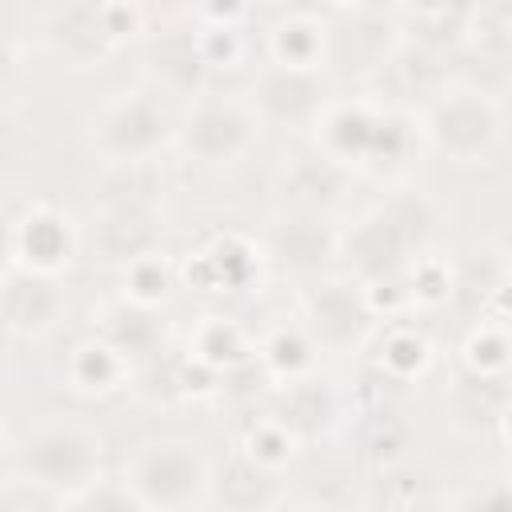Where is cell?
Masks as SVG:
<instances>
[{
    "mask_svg": "<svg viewBox=\"0 0 512 512\" xmlns=\"http://www.w3.org/2000/svg\"><path fill=\"white\" fill-rule=\"evenodd\" d=\"M440 208L420 188H392L368 204L348 228H340V272L364 288L408 280L412 264L436 252Z\"/></svg>",
    "mask_w": 512,
    "mask_h": 512,
    "instance_id": "cell-1",
    "label": "cell"
},
{
    "mask_svg": "<svg viewBox=\"0 0 512 512\" xmlns=\"http://www.w3.org/2000/svg\"><path fill=\"white\" fill-rule=\"evenodd\" d=\"M316 148L348 172L400 176L424 148V132L420 116L356 96L328 104V112L316 124Z\"/></svg>",
    "mask_w": 512,
    "mask_h": 512,
    "instance_id": "cell-2",
    "label": "cell"
},
{
    "mask_svg": "<svg viewBox=\"0 0 512 512\" xmlns=\"http://www.w3.org/2000/svg\"><path fill=\"white\" fill-rule=\"evenodd\" d=\"M4 476L28 480L60 500H76L104 480V436L84 416H48L4 448Z\"/></svg>",
    "mask_w": 512,
    "mask_h": 512,
    "instance_id": "cell-3",
    "label": "cell"
},
{
    "mask_svg": "<svg viewBox=\"0 0 512 512\" xmlns=\"http://www.w3.org/2000/svg\"><path fill=\"white\" fill-rule=\"evenodd\" d=\"M180 112H172L168 96L148 84L116 88L88 112V148L100 164H132L160 160L168 144H176Z\"/></svg>",
    "mask_w": 512,
    "mask_h": 512,
    "instance_id": "cell-4",
    "label": "cell"
},
{
    "mask_svg": "<svg viewBox=\"0 0 512 512\" xmlns=\"http://www.w3.org/2000/svg\"><path fill=\"white\" fill-rule=\"evenodd\" d=\"M120 480L144 512H196L212 500V460L184 436L144 440L124 456Z\"/></svg>",
    "mask_w": 512,
    "mask_h": 512,
    "instance_id": "cell-5",
    "label": "cell"
},
{
    "mask_svg": "<svg viewBox=\"0 0 512 512\" xmlns=\"http://www.w3.org/2000/svg\"><path fill=\"white\" fill-rule=\"evenodd\" d=\"M296 320L328 356L368 352L380 332V316L368 304V292L348 272H324L304 280L296 292Z\"/></svg>",
    "mask_w": 512,
    "mask_h": 512,
    "instance_id": "cell-6",
    "label": "cell"
},
{
    "mask_svg": "<svg viewBox=\"0 0 512 512\" xmlns=\"http://www.w3.org/2000/svg\"><path fill=\"white\" fill-rule=\"evenodd\" d=\"M424 148L452 160V164H484L500 148L504 112L500 100L448 84L424 112H420Z\"/></svg>",
    "mask_w": 512,
    "mask_h": 512,
    "instance_id": "cell-7",
    "label": "cell"
},
{
    "mask_svg": "<svg viewBox=\"0 0 512 512\" xmlns=\"http://www.w3.org/2000/svg\"><path fill=\"white\" fill-rule=\"evenodd\" d=\"M260 120L244 96L232 92H204L184 104L180 128H176V148L204 164V168H232L248 160L260 144Z\"/></svg>",
    "mask_w": 512,
    "mask_h": 512,
    "instance_id": "cell-8",
    "label": "cell"
},
{
    "mask_svg": "<svg viewBox=\"0 0 512 512\" xmlns=\"http://www.w3.org/2000/svg\"><path fill=\"white\" fill-rule=\"evenodd\" d=\"M244 100L252 104L256 120L264 128H284V132H316L320 116L336 100L324 72L312 68H284V64H260Z\"/></svg>",
    "mask_w": 512,
    "mask_h": 512,
    "instance_id": "cell-9",
    "label": "cell"
},
{
    "mask_svg": "<svg viewBox=\"0 0 512 512\" xmlns=\"http://www.w3.org/2000/svg\"><path fill=\"white\" fill-rule=\"evenodd\" d=\"M396 8L376 4H344L328 8V68L360 76V84L400 48Z\"/></svg>",
    "mask_w": 512,
    "mask_h": 512,
    "instance_id": "cell-10",
    "label": "cell"
},
{
    "mask_svg": "<svg viewBox=\"0 0 512 512\" xmlns=\"http://www.w3.org/2000/svg\"><path fill=\"white\" fill-rule=\"evenodd\" d=\"M84 248V228L52 200H32L8 224V264L60 276Z\"/></svg>",
    "mask_w": 512,
    "mask_h": 512,
    "instance_id": "cell-11",
    "label": "cell"
},
{
    "mask_svg": "<svg viewBox=\"0 0 512 512\" xmlns=\"http://www.w3.org/2000/svg\"><path fill=\"white\" fill-rule=\"evenodd\" d=\"M36 36L64 68H100L104 60H112L124 48L108 24V0L52 4L40 12Z\"/></svg>",
    "mask_w": 512,
    "mask_h": 512,
    "instance_id": "cell-12",
    "label": "cell"
},
{
    "mask_svg": "<svg viewBox=\"0 0 512 512\" xmlns=\"http://www.w3.org/2000/svg\"><path fill=\"white\" fill-rule=\"evenodd\" d=\"M68 316V296L60 276H44L32 268L4 264V284H0V320L8 340L32 344L52 336Z\"/></svg>",
    "mask_w": 512,
    "mask_h": 512,
    "instance_id": "cell-13",
    "label": "cell"
},
{
    "mask_svg": "<svg viewBox=\"0 0 512 512\" xmlns=\"http://www.w3.org/2000/svg\"><path fill=\"white\" fill-rule=\"evenodd\" d=\"M260 412L272 416L300 444H308V440L332 436L348 420V396L332 380H324L320 372H312V376H300V380L272 384V392L264 396Z\"/></svg>",
    "mask_w": 512,
    "mask_h": 512,
    "instance_id": "cell-14",
    "label": "cell"
},
{
    "mask_svg": "<svg viewBox=\"0 0 512 512\" xmlns=\"http://www.w3.org/2000/svg\"><path fill=\"white\" fill-rule=\"evenodd\" d=\"M448 84L452 80H448V60L444 56H432V52L400 40V48L364 80V96L384 104V108L420 116Z\"/></svg>",
    "mask_w": 512,
    "mask_h": 512,
    "instance_id": "cell-15",
    "label": "cell"
},
{
    "mask_svg": "<svg viewBox=\"0 0 512 512\" xmlns=\"http://www.w3.org/2000/svg\"><path fill=\"white\" fill-rule=\"evenodd\" d=\"M260 248L272 268H280L296 280H316V276L332 272V264L340 260V228L324 216L280 212L268 224Z\"/></svg>",
    "mask_w": 512,
    "mask_h": 512,
    "instance_id": "cell-16",
    "label": "cell"
},
{
    "mask_svg": "<svg viewBox=\"0 0 512 512\" xmlns=\"http://www.w3.org/2000/svg\"><path fill=\"white\" fill-rule=\"evenodd\" d=\"M264 264V248L244 232H212L200 248L188 252V260H180V284L196 292H248Z\"/></svg>",
    "mask_w": 512,
    "mask_h": 512,
    "instance_id": "cell-17",
    "label": "cell"
},
{
    "mask_svg": "<svg viewBox=\"0 0 512 512\" xmlns=\"http://www.w3.org/2000/svg\"><path fill=\"white\" fill-rule=\"evenodd\" d=\"M148 88L160 96H184L196 100L212 92V72L204 64L196 28H172V32H152L144 44V64H140Z\"/></svg>",
    "mask_w": 512,
    "mask_h": 512,
    "instance_id": "cell-18",
    "label": "cell"
},
{
    "mask_svg": "<svg viewBox=\"0 0 512 512\" xmlns=\"http://www.w3.org/2000/svg\"><path fill=\"white\" fill-rule=\"evenodd\" d=\"M352 172L340 168L336 160H328L320 148L312 152H296L284 160L280 180H276V196H280V212H296V216H324L332 220V212L344 204V188H348Z\"/></svg>",
    "mask_w": 512,
    "mask_h": 512,
    "instance_id": "cell-19",
    "label": "cell"
},
{
    "mask_svg": "<svg viewBox=\"0 0 512 512\" xmlns=\"http://www.w3.org/2000/svg\"><path fill=\"white\" fill-rule=\"evenodd\" d=\"M212 504L224 512H276L288 504V476L232 448L212 464Z\"/></svg>",
    "mask_w": 512,
    "mask_h": 512,
    "instance_id": "cell-20",
    "label": "cell"
},
{
    "mask_svg": "<svg viewBox=\"0 0 512 512\" xmlns=\"http://www.w3.org/2000/svg\"><path fill=\"white\" fill-rule=\"evenodd\" d=\"M264 52L268 64L328 72V8H276V16L264 24Z\"/></svg>",
    "mask_w": 512,
    "mask_h": 512,
    "instance_id": "cell-21",
    "label": "cell"
},
{
    "mask_svg": "<svg viewBox=\"0 0 512 512\" xmlns=\"http://www.w3.org/2000/svg\"><path fill=\"white\" fill-rule=\"evenodd\" d=\"M164 200H168V172L160 160L100 164L92 180V212L164 216Z\"/></svg>",
    "mask_w": 512,
    "mask_h": 512,
    "instance_id": "cell-22",
    "label": "cell"
},
{
    "mask_svg": "<svg viewBox=\"0 0 512 512\" xmlns=\"http://www.w3.org/2000/svg\"><path fill=\"white\" fill-rule=\"evenodd\" d=\"M84 244L88 252L124 272L128 264L152 256L164 248V216H136V212H92L88 228H84Z\"/></svg>",
    "mask_w": 512,
    "mask_h": 512,
    "instance_id": "cell-23",
    "label": "cell"
},
{
    "mask_svg": "<svg viewBox=\"0 0 512 512\" xmlns=\"http://www.w3.org/2000/svg\"><path fill=\"white\" fill-rule=\"evenodd\" d=\"M132 376H136V364L124 352H116L96 332L72 340L68 352H64V360H60L64 388L76 392V396H84V400H108V396L124 392L132 384Z\"/></svg>",
    "mask_w": 512,
    "mask_h": 512,
    "instance_id": "cell-24",
    "label": "cell"
},
{
    "mask_svg": "<svg viewBox=\"0 0 512 512\" xmlns=\"http://www.w3.org/2000/svg\"><path fill=\"white\" fill-rule=\"evenodd\" d=\"M92 332L104 336L116 352H124L132 364H144L152 356H160L168 348V328L160 308H144L136 300H108L96 316H92Z\"/></svg>",
    "mask_w": 512,
    "mask_h": 512,
    "instance_id": "cell-25",
    "label": "cell"
},
{
    "mask_svg": "<svg viewBox=\"0 0 512 512\" xmlns=\"http://www.w3.org/2000/svg\"><path fill=\"white\" fill-rule=\"evenodd\" d=\"M448 80L500 100V92L512 88V36H500V32L472 24L468 40L448 60Z\"/></svg>",
    "mask_w": 512,
    "mask_h": 512,
    "instance_id": "cell-26",
    "label": "cell"
},
{
    "mask_svg": "<svg viewBox=\"0 0 512 512\" xmlns=\"http://www.w3.org/2000/svg\"><path fill=\"white\" fill-rule=\"evenodd\" d=\"M396 20H400L404 44H416L432 56L452 60L472 32V4H416V8L404 4L396 8Z\"/></svg>",
    "mask_w": 512,
    "mask_h": 512,
    "instance_id": "cell-27",
    "label": "cell"
},
{
    "mask_svg": "<svg viewBox=\"0 0 512 512\" xmlns=\"http://www.w3.org/2000/svg\"><path fill=\"white\" fill-rule=\"evenodd\" d=\"M372 352V368H380L388 380L396 384H416L428 376L432 368V340L412 324V320H388L380 324L376 340L368 344Z\"/></svg>",
    "mask_w": 512,
    "mask_h": 512,
    "instance_id": "cell-28",
    "label": "cell"
},
{
    "mask_svg": "<svg viewBox=\"0 0 512 512\" xmlns=\"http://www.w3.org/2000/svg\"><path fill=\"white\" fill-rule=\"evenodd\" d=\"M256 356H260V364L268 368V376H272L276 384L320 372V368H316V364H320V348H316V340L304 332L300 320H292V324H288V320H284V324H272V328L256 340Z\"/></svg>",
    "mask_w": 512,
    "mask_h": 512,
    "instance_id": "cell-29",
    "label": "cell"
},
{
    "mask_svg": "<svg viewBox=\"0 0 512 512\" xmlns=\"http://www.w3.org/2000/svg\"><path fill=\"white\" fill-rule=\"evenodd\" d=\"M184 352H188L192 360H200L204 368H212V372H228V368L244 364V360L256 352V344L248 340V332H244L232 316L208 312V316H200V320L192 324Z\"/></svg>",
    "mask_w": 512,
    "mask_h": 512,
    "instance_id": "cell-30",
    "label": "cell"
},
{
    "mask_svg": "<svg viewBox=\"0 0 512 512\" xmlns=\"http://www.w3.org/2000/svg\"><path fill=\"white\" fill-rule=\"evenodd\" d=\"M460 368L476 372V376H492V380H508L512 372V328L504 320L480 316L464 344H460Z\"/></svg>",
    "mask_w": 512,
    "mask_h": 512,
    "instance_id": "cell-31",
    "label": "cell"
},
{
    "mask_svg": "<svg viewBox=\"0 0 512 512\" xmlns=\"http://www.w3.org/2000/svg\"><path fill=\"white\" fill-rule=\"evenodd\" d=\"M360 416V456L388 472V468H400L404 452H408V424L396 408H384V412H356Z\"/></svg>",
    "mask_w": 512,
    "mask_h": 512,
    "instance_id": "cell-32",
    "label": "cell"
},
{
    "mask_svg": "<svg viewBox=\"0 0 512 512\" xmlns=\"http://www.w3.org/2000/svg\"><path fill=\"white\" fill-rule=\"evenodd\" d=\"M176 284H180V264L168 260L164 248L152 252V256H144V260H136V264H128L120 272V296L124 300H136L144 308H160L172 296Z\"/></svg>",
    "mask_w": 512,
    "mask_h": 512,
    "instance_id": "cell-33",
    "label": "cell"
},
{
    "mask_svg": "<svg viewBox=\"0 0 512 512\" xmlns=\"http://www.w3.org/2000/svg\"><path fill=\"white\" fill-rule=\"evenodd\" d=\"M512 400V384L508 380H492V376H476V372H456V384H452V412L468 424V420H500L504 404Z\"/></svg>",
    "mask_w": 512,
    "mask_h": 512,
    "instance_id": "cell-34",
    "label": "cell"
},
{
    "mask_svg": "<svg viewBox=\"0 0 512 512\" xmlns=\"http://www.w3.org/2000/svg\"><path fill=\"white\" fill-rule=\"evenodd\" d=\"M236 448H240V452H248L252 460H260V464H268V468H280V472H284V468L292 464V456H296L300 440H296L292 432H284L272 416H264V412L256 408V416H248V424L240 428Z\"/></svg>",
    "mask_w": 512,
    "mask_h": 512,
    "instance_id": "cell-35",
    "label": "cell"
},
{
    "mask_svg": "<svg viewBox=\"0 0 512 512\" xmlns=\"http://www.w3.org/2000/svg\"><path fill=\"white\" fill-rule=\"evenodd\" d=\"M456 292V272H452V260L440 256V252H428L412 264L408 272V296H412V308H436V304H448Z\"/></svg>",
    "mask_w": 512,
    "mask_h": 512,
    "instance_id": "cell-36",
    "label": "cell"
},
{
    "mask_svg": "<svg viewBox=\"0 0 512 512\" xmlns=\"http://www.w3.org/2000/svg\"><path fill=\"white\" fill-rule=\"evenodd\" d=\"M196 40H200V52H204V64L208 72L216 76L220 68H236L244 60V28H224V24H196Z\"/></svg>",
    "mask_w": 512,
    "mask_h": 512,
    "instance_id": "cell-37",
    "label": "cell"
},
{
    "mask_svg": "<svg viewBox=\"0 0 512 512\" xmlns=\"http://www.w3.org/2000/svg\"><path fill=\"white\" fill-rule=\"evenodd\" d=\"M452 512H512V476H484L468 484L452 500Z\"/></svg>",
    "mask_w": 512,
    "mask_h": 512,
    "instance_id": "cell-38",
    "label": "cell"
},
{
    "mask_svg": "<svg viewBox=\"0 0 512 512\" xmlns=\"http://www.w3.org/2000/svg\"><path fill=\"white\" fill-rule=\"evenodd\" d=\"M68 512H144V504L128 492L124 480H100L96 488H88L84 496H76L68 504Z\"/></svg>",
    "mask_w": 512,
    "mask_h": 512,
    "instance_id": "cell-39",
    "label": "cell"
},
{
    "mask_svg": "<svg viewBox=\"0 0 512 512\" xmlns=\"http://www.w3.org/2000/svg\"><path fill=\"white\" fill-rule=\"evenodd\" d=\"M4 512H68V500H60L28 480L4 476Z\"/></svg>",
    "mask_w": 512,
    "mask_h": 512,
    "instance_id": "cell-40",
    "label": "cell"
},
{
    "mask_svg": "<svg viewBox=\"0 0 512 512\" xmlns=\"http://www.w3.org/2000/svg\"><path fill=\"white\" fill-rule=\"evenodd\" d=\"M276 512H324V508H316V504H280Z\"/></svg>",
    "mask_w": 512,
    "mask_h": 512,
    "instance_id": "cell-41",
    "label": "cell"
},
{
    "mask_svg": "<svg viewBox=\"0 0 512 512\" xmlns=\"http://www.w3.org/2000/svg\"><path fill=\"white\" fill-rule=\"evenodd\" d=\"M368 512H416V504H412V508H400V504H376V508H368Z\"/></svg>",
    "mask_w": 512,
    "mask_h": 512,
    "instance_id": "cell-42",
    "label": "cell"
}]
</instances>
